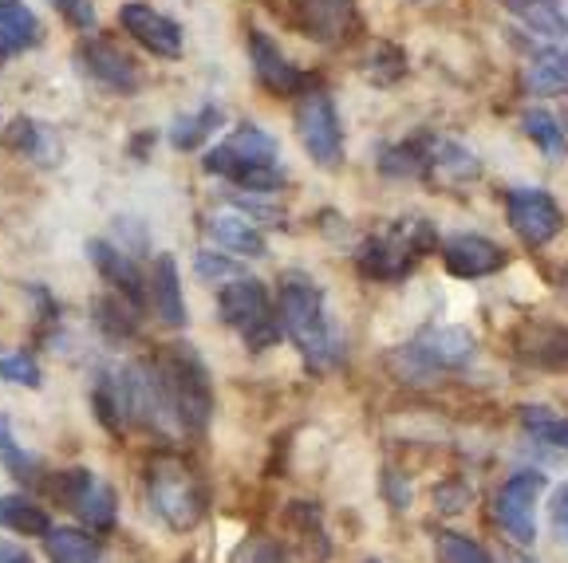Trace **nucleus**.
<instances>
[{"label":"nucleus","instance_id":"obj_1","mask_svg":"<svg viewBox=\"0 0 568 563\" xmlns=\"http://www.w3.org/2000/svg\"><path fill=\"white\" fill-rule=\"evenodd\" d=\"M276 319H281V335H288V344L304 355V362L316 370L332 367L339 359V335L328 319V304L324 291L301 273H288L281 280V299H276Z\"/></svg>","mask_w":568,"mask_h":563},{"label":"nucleus","instance_id":"obj_2","mask_svg":"<svg viewBox=\"0 0 568 563\" xmlns=\"http://www.w3.org/2000/svg\"><path fill=\"white\" fill-rule=\"evenodd\" d=\"M154 382L162 390L166 414L178 430L186 433H205L213 418V387L210 370L194 355V347H166L159 359H146Z\"/></svg>","mask_w":568,"mask_h":563},{"label":"nucleus","instance_id":"obj_3","mask_svg":"<svg viewBox=\"0 0 568 563\" xmlns=\"http://www.w3.org/2000/svg\"><path fill=\"white\" fill-rule=\"evenodd\" d=\"M146 501L174 532H190L210 509V489L182 453L162 449L146 461Z\"/></svg>","mask_w":568,"mask_h":563},{"label":"nucleus","instance_id":"obj_4","mask_svg":"<svg viewBox=\"0 0 568 563\" xmlns=\"http://www.w3.org/2000/svg\"><path fill=\"white\" fill-rule=\"evenodd\" d=\"M435 248H443L435 225L423 217H407V221H395L387 233L367 237L359 245V253H355V265H359V273L367 280H403Z\"/></svg>","mask_w":568,"mask_h":563},{"label":"nucleus","instance_id":"obj_5","mask_svg":"<svg viewBox=\"0 0 568 563\" xmlns=\"http://www.w3.org/2000/svg\"><path fill=\"white\" fill-rule=\"evenodd\" d=\"M474 335L462 331V327H426L418 339H410L390 367L403 382H415V387H426L438 375H450V370H466L474 362Z\"/></svg>","mask_w":568,"mask_h":563},{"label":"nucleus","instance_id":"obj_6","mask_svg":"<svg viewBox=\"0 0 568 563\" xmlns=\"http://www.w3.org/2000/svg\"><path fill=\"white\" fill-rule=\"evenodd\" d=\"M217 319L233 331H241L248 351H265L281 339V319L273 316V299L261 280L233 276L217 291Z\"/></svg>","mask_w":568,"mask_h":563},{"label":"nucleus","instance_id":"obj_7","mask_svg":"<svg viewBox=\"0 0 568 563\" xmlns=\"http://www.w3.org/2000/svg\"><path fill=\"white\" fill-rule=\"evenodd\" d=\"M296 139H301L304 154L320 166H336L344 158V126H339L328 91L308 88L296 95Z\"/></svg>","mask_w":568,"mask_h":563},{"label":"nucleus","instance_id":"obj_8","mask_svg":"<svg viewBox=\"0 0 568 563\" xmlns=\"http://www.w3.org/2000/svg\"><path fill=\"white\" fill-rule=\"evenodd\" d=\"M52 489V497L63 504V509H71L75 516L88 524V529L95 532H106L111 524H115V493H111V484L99 481L95 473H88V469H68V473H55V481L48 484Z\"/></svg>","mask_w":568,"mask_h":563},{"label":"nucleus","instance_id":"obj_9","mask_svg":"<svg viewBox=\"0 0 568 563\" xmlns=\"http://www.w3.org/2000/svg\"><path fill=\"white\" fill-rule=\"evenodd\" d=\"M506 217H509V229L525 240L529 248H545L549 240L560 237L565 229V209L557 205V197L549 190H509L506 194Z\"/></svg>","mask_w":568,"mask_h":563},{"label":"nucleus","instance_id":"obj_10","mask_svg":"<svg viewBox=\"0 0 568 563\" xmlns=\"http://www.w3.org/2000/svg\"><path fill=\"white\" fill-rule=\"evenodd\" d=\"M545 473L537 469H521V473L509 477L494 497V516L497 524L506 529V536H514L517 544H532L537 536V524H532V512H537V497L545 493Z\"/></svg>","mask_w":568,"mask_h":563},{"label":"nucleus","instance_id":"obj_11","mask_svg":"<svg viewBox=\"0 0 568 563\" xmlns=\"http://www.w3.org/2000/svg\"><path fill=\"white\" fill-rule=\"evenodd\" d=\"M75 60H80L88 80H95L99 88H106V91H115V95H134V91L142 88V68L119 44L103 40V35L83 40Z\"/></svg>","mask_w":568,"mask_h":563},{"label":"nucleus","instance_id":"obj_12","mask_svg":"<svg viewBox=\"0 0 568 563\" xmlns=\"http://www.w3.org/2000/svg\"><path fill=\"white\" fill-rule=\"evenodd\" d=\"M119 24H123V32L131 35L134 44L154 52L159 60H178L182 55V28L170 17H162L159 9H151L146 0H126L119 9Z\"/></svg>","mask_w":568,"mask_h":563},{"label":"nucleus","instance_id":"obj_13","mask_svg":"<svg viewBox=\"0 0 568 563\" xmlns=\"http://www.w3.org/2000/svg\"><path fill=\"white\" fill-rule=\"evenodd\" d=\"M288 20L316 44H336L355 28V0H288Z\"/></svg>","mask_w":568,"mask_h":563},{"label":"nucleus","instance_id":"obj_14","mask_svg":"<svg viewBox=\"0 0 568 563\" xmlns=\"http://www.w3.org/2000/svg\"><path fill=\"white\" fill-rule=\"evenodd\" d=\"M273 158H276L273 134L245 123V126H237L222 146H213L210 154H205L202 166H205V174H222L225 182H230V177L237 174L241 166H248V162H273Z\"/></svg>","mask_w":568,"mask_h":563},{"label":"nucleus","instance_id":"obj_15","mask_svg":"<svg viewBox=\"0 0 568 563\" xmlns=\"http://www.w3.org/2000/svg\"><path fill=\"white\" fill-rule=\"evenodd\" d=\"M248 63H253V75L261 80V88L273 91V95H301L304 91V75L288 55L281 52L273 35L253 28L248 32Z\"/></svg>","mask_w":568,"mask_h":563},{"label":"nucleus","instance_id":"obj_16","mask_svg":"<svg viewBox=\"0 0 568 563\" xmlns=\"http://www.w3.org/2000/svg\"><path fill=\"white\" fill-rule=\"evenodd\" d=\"M443 265L458 280H481V276L506 268V248L494 245L489 237H478V233H458L443 245Z\"/></svg>","mask_w":568,"mask_h":563},{"label":"nucleus","instance_id":"obj_17","mask_svg":"<svg viewBox=\"0 0 568 563\" xmlns=\"http://www.w3.org/2000/svg\"><path fill=\"white\" fill-rule=\"evenodd\" d=\"M88 256H91V265L99 268V276L142 311V304L151 299V288H146V280H142L139 265H134L131 256H126L123 248L106 245V240H88Z\"/></svg>","mask_w":568,"mask_h":563},{"label":"nucleus","instance_id":"obj_18","mask_svg":"<svg viewBox=\"0 0 568 563\" xmlns=\"http://www.w3.org/2000/svg\"><path fill=\"white\" fill-rule=\"evenodd\" d=\"M151 308L159 324L182 327L186 324V299H182V276H178V260L170 253H159L151 276Z\"/></svg>","mask_w":568,"mask_h":563},{"label":"nucleus","instance_id":"obj_19","mask_svg":"<svg viewBox=\"0 0 568 563\" xmlns=\"http://www.w3.org/2000/svg\"><path fill=\"white\" fill-rule=\"evenodd\" d=\"M517 355L541 370H565L568 367V331L565 327L532 324L517 339Z\"/></svg>","mask_w":568,"mask_h":563},{"label":"nucleus","instance_id":"obj_20","mask_svg":"<svg viewBox=\"0 0 568 563\" xmlns=\"http://www.w3.org/2000/svg\"><path fill=\"white\" fill-rule=\"evenodd\" d=\"M210 237L222 253H237V256H265V233L257 229V221L245 217V213H222V217L210 221Z\"/></svg>","mask_w":568,"mask_h":563},{"label":"nucleus","instance_id":"obj_21","mask_svg":"<svg viewBox=\"0 0 568 563\" xmlns=\"http://www.w3.org/2000/svg\"><path fill=\"white\" fill-rule=\"evenodd\" d=\"M521 88L529 95H568V48H545L529 60L521 75Z\"/></svg>","mask_w":568,"mask_h":563},{"label":"nucleus","instance_id":"obj_22","mask_svg":"<svg viewBox=\"0 0 568 563\" xmlns=\"http://www.w3.org/2000/svg\"><path fill=\"white\" fill-rule=\"evenodd\" d=\"M506 12H514L532 35H545V40H565L568 35L565 0H506Z\"/></svg>","mask_w":568,"mask_h":563},{"label":"nucleus","instance_id":"obj_23","mask_svg":"<svg viewBox=\"0 0 568 563\" xmlns=\"http://www.w3.org/2000/svg\"><path fill=\"white\" fill-rule=\"evenodd\" d=\"M44 552L52 563H95L99 555H103V547L83 529H48Z\"/></svg>","mask_w":568,"mask_h":563},{"label":"nucleus","instance_id":"obj_24","mask_svg":"<svg viewBox=\"0 0 568 563\" xmlns=\"http://www.w3.org/2000/svg\"><path fill=\"white\" fill-rule=\"evenodd\" d=\"M0 44L9 52H24V48L40 44V20L20 0H0Z\"/></svg>","mask_w":568,"mask_h":563},{"label":"nucleus","instance_id":"obj_25","mask_svg":"<svg viewBox=\"0 0 568 563\" xmlns=\"http://www.w3.org/2000/svg\"><path fill=\"white\" fill-rule=\"evenodd\" d=\"M222 123H225V111L217 103H205L194 115H178L174 126H170V146L182 150V154L197 150L213 131H222Z\"/></svg>","mask_w":568,"mask_h":563},{"label":"nucleus","instance_id":"obj_26","mask_svg":"<svg viewBox=\"0 0 568 563\" xmlns=\"http://www.w3.org/2000/svg\"><path fill=\"white\" fill-rule=\"evenodd\" d=\"M0 529L20 532V536H44L52 529V520H48V512L36 501L12 493V497H0Z\"/></svg>","mask_w":568,"mask_h":563},{"label":"nucleus","instance_id":"obj_27","mask_svg":"<svg viewBox=\"0 0 568 563\" xmlns=\"http://www.w3.org/2000/svg\"><path fill=\"white\" fill-rule=\"evenodd\" d=\"M139 308H134L126 296H106L95 304V327L106 335V339H131L134 331H139Z\"/></svg>","mask_w":568,"mask_h":563},{"label":"nucleus","instance_id":"obj_28","mask_svg":"<svg viewBox=\"0 0 568 563\" xmlns=\"http://www.w3.org/2000/svg\"><path fill=\"white\" fill-rule=\"evenodd\" d=\"M521 131L529 134V139L537 142V150H545L549 158H560V154H565V146H568L565 126H560L557 115H549V111H541V106L525 111V115H521Z\"/></svg>","mask_w":568,"mask_h":563},{"label":"nucleus","instance_id":"obj_29","mask_svg":"<svg viewBox=\"0 0 568 563\" xmlns=\"http://www.w3.org/2000/svg\"><path fill=\"white\" fill-rule=\"evenodd\" d=\"M521 422H525V433H529L537 446L568 449V418L565 414H552V410H532V406H525Z\"/></svg>","mask_w":568,"mask_h":563},{"label":"nucleus","instance_id":"obj_30","mask_svg":"<svg viewBox=\"0 0 568 563\" xmlns=\"http://www.w3.org/2000/svg\"><path fill=\"white\" fill-rule=\"evenodd\" d=\"M0 461H4V469H9L17 481H36V477H40V461L17 446L9 418H0Z\"/></svg>","mask_w":568,"mask_h":563},{"label":"nucleus","instance_id":"obj_31","mask_svg":"<svg viewBox=\"0 0 568 563\" xmlns=\"http://www.w3.org/2000/svg\"><path fill=\"white\" fill-rule=\"evenodd\" d=\"M435 552H438V563H494L486 555V547L474 544V540L462 536V532H438Z\"/></svg>","mask_w":568,"mask_h":563},{"label":"nucleus","instance_id":"obj_32","mask_svg":"<svg viewBox=\"0 0 568 563\" xmlns=\"http://www.w3.org/2000/svg\"><path fill=\"white\" fill-rule=\"evenodd\" d=\"M0 379L17 387H40V362L28 351H4L0 355Z\"/></svg>","mask_w":568,"mask_h":563},{"label":"nucleus","instance_id":"obj_33","mask_svg":"<svg viewBox=\"0 0 568 563\" xmlns=\"http://www.w3.org/2000/svg\"><path fill=\"white\" fill-rule=\"evenodd\" d=\"M4 146L24 154V158H40V150H44V131H40L32 119H17V123L4 131Z\"/></svg>","mask_w":568,"mask_h":563},{"label":"nucleus","instance_id":"obj_34","mask_svg":"<svg viewBox=\"0 0 568 563\" xmlns=\"http://www.w3.org/2000/svg\"><path fill=\"white\" fill-rule=\"evenodd\" d=\"M194 273L202 276L205 284H225V280H233V276H237L241 268L233 265L230 256H222V253H213V248H205V253H197Z\"/></svg>","mask_w":568,"mask_h":563},{"label":"nucleus","instance_id":"obj_35","mask_svg":"<svg viewBox=\"0 0 568 563\" xmlns=\"http://www.w3.org/2000/svg\"><path fill=\"white\" fill-rule=\"evenodd\" d=\"M233 563H288V555L273 540H245L237 547V555H233Z\"/></svg>","mask_w":568,"mask_h":563},{"label":"nucleus","instance_id":"obj_36","mask_svg":"<svg viewBox=\"0 0 568 563\" xmlns=\"http://www.w3.org/2000/svg\"><path fill=\"white\" fill-rule=\"evenodd\" d=\"M52 4L71 28H80V32L95 28V4H91V0H52Z\"/></svg>","mask_w":568,"mask_h":563},{"label":"nucleus","instance_id":"obj_37","mask_svg":"<svg viewBox=\"0 0 568 563\" xmlns=\"http://www.w3.org/2000/svg\"><path fill=\"white\" fill-rule=\"evenodd\" d=\"M552 529H557L560 536H568V481L552 493Z\"/></svg>","mask_w":568,"mask_h":563},{"label":"nucleus","instance_id":"obj_38","mask_svg":"<svg viewBox=\"0 0 568 563\" xmlns=\"http://www.w3.org/2000/svg\"><path fill=\"white\" fill-rule=\"evenodd\" d=\"M0 563H32L28 560L20 547H12V544H0Z\"/></svg>","mask_w":568,"mask_h":563},{"label":"nucleus","instance_id":"obj_39","mask_svg":"<svg viewBox=\"0 0 568 563\" xmlns=\"http://www.w3.org/2000/svg\"><path fill=\"white\" fill-rule=\"evenodd\" d=\"M4 52H9V48H4V44H0V68H4Z\"/></svg>","mask_w":568,"mask_h":563},{"label":"nucleus","instance_id":"obj_40","mask_svg":"<svg viewBox=\"0 0 568 563\" xmlns=\"http://www.w3.org/2000/svg\"><path fill=\"white\" fill-rule=\"evenodd\" d=\"M565 299H568V273H565Z\"/></svg>","mask_w":568,"mask_h":563},{"label":"nucleus","instance_id":"obj_41","mask_svg":"<svg viewBox=\"0 0 568 563\" xmlns=\"http://www.w3.org/2000/svg\"><path fill=\"white\" fill-rule=\"evenodd\" d=\"M367 563H379V560H367Z\"/></svg>","mask_w":568,"mask_h":563}]
</instances>
